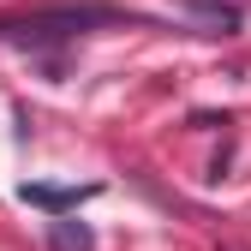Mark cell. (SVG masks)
Wrapping results in <instances>:
<instances>
[{
	"label": "cell",
	"instance_id": "1",
	"mask_svg": "<svg viewBox=\"0 0 251 251\" xmlns=\"http://www.w3.org/2000/svg\"><path fill=\"white\" fill-rule=\"evenodd\" d=\"M102 24H144L138 12L108 6V0H48V6H30L18 18H0V42H24V48H48V42H72L90 36Z\"/></svg>",
	"mask_w": 251,
	"mask_h": 251
},
{
	"label": "cell",
	"instance_id": "3",
	"mask_svg": "<svg viewBox=\"0 0 251 251\" xmlns=\"http://www.w3.org/2000/svg\"><path fill=\"white\" fill-rule=\"evenodd\" d=\"M84 198H90V185H84V192H54V185H24V203H42V209H54V215H60V209H78Z\"/></svg>",
	"mask_w": 251,
	"mask_h": 251
},
{
	"label": "cell",
	"instance_id": "2",
	"mask_svg": "<svg viewBox=\"0 0 251 251\" xmlns=\"http://www.w3.org/2000/svg\"><path fill=\"white\" fill-rule=\"evenodd\" d=\"M48 245H54V251H96L90 227H84V222H66V215H54V222H48Z\"/></svg>",
	"mask_w": 251,
	"mask_h": 251
}]
</instances>
